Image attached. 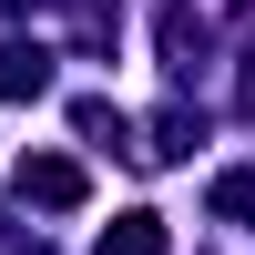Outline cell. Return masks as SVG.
Here are the masks:
<instances>
[{
  "label": "cell",
  "mask_w": 255,
  "mask_h": 255,
  "mask_svg": "<svg viewBox=\"0 0 255 255\" xmlns=\"http://www.w3.org/2000/svg\"><path fill=\"white\" fill-rule=\"evenodd\" d=\"M20 255H41V245H20Z\"/></svg>",
  "instance_id": "obj_8"
},
{
  "label": "cell",
  "mask_w": 255,
  "mask_h": 255,
  "mask_svg": "<svg viewBox=\"0 0 255 255\" xmlns=\"http://www.w3.org/2000/svg\"><path fill=\"white\" fill-rule=\"evenodd\" d=\"M20 194H31V204H51V215H72L92 184H82V163H72V153H20Z\"/></svg>",
  "instance_id": "obj_1"
},
{
  "label": "cell",
  "mask_w": 255,
  "mask_h": 255,
  "mask_svg": "<svg viewBox=\"0 0 255 255\" xmlns=\"http://www.w3.org/2000/svg\"><path fill=\"white\" fill-rule=\"evenodd\" d=\"M72 133H82V143H102V153H113V143H123V113H113V102H72Z\"/></svg>",
  "instance_id": "obj_5"
},
{
  "label": "cell",
  "mask_w": 255,
  "mask_h": 255,
  "mask_svg": "<svg viewBox=\"0 0 255 255\" xmlns=\"http://www.w3.org/2000/svg\"><path fill=\"white\" fill-rule=\"evenodd\" d=\"M194 51H204L194 10H163V61H174V72H194Z\"/></svg>",
  "instance_id": "obj_4"
},
{
  "label": "cell",
  "mask_w": 255,
  "mask_h": 255,
  "mask_svg": "<svg viewBox=\"0 0 255 255\" xmlns=\"http://www.w3.org/2000/svg\"><path fill=\"white\" fill-rule=\"evenodd\" d=\"M0 10H41V0H0Z\"/></svg>",
  "instance_id": "obj_7"
},
{
  "label": "cell",
  "mask_w": 255,
  "mask_h": 255,
  "mask_svg": "<svg viewBox=\"0 0 255 255\" xmlns=\"http://www.w3.org/2000/svg\"><path fill=\"white\" fill-rule=\"evenodd\" d=\"M0 92H10V102H41V92H51V51H41V41H0Z\"/></svg>",
  "instance_id": "obj_2"
},
{
  "label": "cell",
  "mask_w": 255,
  "mask_h": 255,
  "mask_svg": "<svg viewBox=\"0 0 255 255\" xmlns=\"http://www.w3.org/2000/svg\"><path fill=\"white\" fill-rule=\"evenodd\" d=\"M215 215H255V174H225L215 184Z\"/></svg>",
  "instance_id": "obj_6"
},
{
  "label": "cell",
  "mask_w": 255,
  "mask_h": 255,
  "mask_svg": "<svg viewBox=\"0 0 255 255\" xmlns=\"http://www.w3.org/2000/svg\"><path fill=\"white\" fill-rule=\"evenodd\" d=\"M174 235H163V215H123V225H102V255H163Z\"/></svg>",
  "instance_id": "obj_3"
}]
</instances>
